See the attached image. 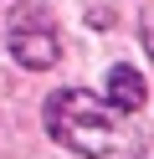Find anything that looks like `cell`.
I'll use <instances>...</instances> for the list:
<instances>
[{
	"instance_id": "1",
	"label": "cell",
	"mask_w": 154,
	"mask_h": 159,
	"mask_svg": "<svg viewBox=\"0 0 154 159\" xmlns=\"http://www.w3.org/2000/svg\"><path fill=\"white\" fill-rule=\"evenodd\" d=\"M46 134L57 144H67L72 154H87V159H108L113 144H118V128H113L108 108L82 87H67V93L46 98Z\"/></svg>"
},
{
	"instance_id": "3",
	"label": "cell",
	"mask_w": 154,
	"mask_h": 159,
	"mask_svg": "<svg viewBox=\"0 0 154 159\" xmlns=\"http://www.w3.org/2000/svg\"><path fill=\"white\" fill-rule=\"evenodd\" d=\"M103 98H108V108H118V113H133V108H144L149 93H144V77L133 72V67L118 62V67L108 72V93H103Z\"/></svg>"
},
{
	"instance_id": "2",
	"label": "cell",
	"mask_w": 154,
	"mask_h": 159,
	"mask_svg": "<svg viewBox=\"0 0 154 159\" xmlns=\"http://www.w3.org/2000/svg\"><path fill=\"white\" fill-rule=\"evenodd\" d=\"M5 41H10V57H16L21 67H31V72H41V67H51V62L62 57L57 26H51V16L41 11V5H21V11H10Z\"/></svg>"
}]
</instances>
